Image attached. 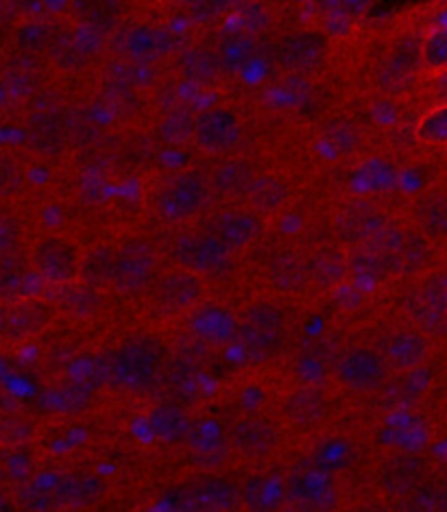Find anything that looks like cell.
Wrapping results in <instances>:
<instances>
[{
    "label": "cell",
    "mask_w": 447,
    "mask_h": 512,
    "mask_svg": "<svg viewBox=\"0 0 447 512\" xmlns=\"http://www.w3.org/2000/svg\"><path fill=\"white\" fill-rule=\"evenodd\" d=\"M68 9L77 24L103 38L116 33L125 18V0H70Z\"/></svg>",
    "instance_id": "28"
},
{
    "label": "cell",
    "mask_w": 447,
    "mask_h": 512,
    "mask_svg": "<svg viewBox=\"0 0 447 512\" xmlns=\"http://www.w3.org/2000/svg\"><path fill=\"white\" fill-rule=\"evenodd\" d=\"M22 184L20 168L11 160H0V197L16 192Z\"/></svg>",
    "instance_id": "49"
},
{
    "label": "cell",
    "mask_w": 447,
    "mask_h": 512,
    "mask_svg": "<svg viewBox=\"0 0 447 512\" xmlns=\"http://www.w3.org/2000/svg\"><path fill=\"white\" fill-rule=\"evenodd\" d=\"M208 229L221 240L225 249L238 255L256 245L267 229V223L251 205H229L212 216Z\"/></svg>",
    "instance_id": "12"
},
{
    "label": "cell",
    "mask_w": 447,
    "mask_h": 512,
    "mask_svg": "<svg viewBox=\"0 0 447 512\" xmlns=\"http://www.w3.org/2000/svg\"><path fill=\"white\" fill-rule=\"evenodd\" d=\"M153 290L160 306L175 314H188L192 308L203 303L205 295H208L205 277L179 264L160 273Z\"/></svg>",
    "instance_id": "16"
},
{
    "label": "cell",
    "mask_w": 447,
    "mask_h": 512,
    "mask_svg": "<svg viewBox=\"0 0 447 512\" xmlns=\"http://www.w3.org/2000/svg\"><path fill=\"white\" fill-rule=\"evenodd\" d=\"M243 138V120L232 107L216 105L201 109L195 116V136L192 142L208 155L232 153Z\"/></svg>",
    "instance_id": "11"
},
{
    "label": "cell",
    "mask_w": 447,
    "mask_h": 512,
    "mask_svg": "<svg viewBox=\"0 0 447 512\" xmlns=\"http://www.w3.org/2000/svg\"><path fill=\"white\" fill-rule=\"evenodd\" d=\"M57 31L59 27L51 18H27L16 27L14 44L22 55H48V48H51Z\"/></svg>",
    "instance_id": "34"
},
{
    "label": "cell",
    "mask_w": 447,
    "mask_h": 512,
    "mask_svg": "<svg viewBox=\"0 0 447 512\" xmlns=\"http://www.w3.org/2000/svg\"><path fill=\"white\" fill-rule=\"evenodd\" d=\"M99 40H103V35L81 27V24L72 29L59 27L51 48H48V57L59 70L77 72L86 68L99 51Z\"/></svg>",
    "instance_id": "20"
},
{
    "label": "cell",
    "mask_w": 447,
    "mask_h": 512,
    "mask_svg": "<svg viewBox=\"0 0 447 512\" xmlns=\"http://www.w3.org/2000/svg\"><path fill=\"white\" fill-rule=\"evenodd\" d=\"M175 66L179 75L186 81L203 85V88L216 85L225 75V68L221 64L219 53H216V48L203 44H192L177 51Z\"/></svg>",
    "instance_id": "26"
},
{
    "label": "cell",
    "mask_w": 447,
    "mask_h": 512,
    "mask_svg": "<svg viewBox=\"0 0 447 512\" xmlns=\"http://www.w3.org/2000/svg\"><path fill=\"white\" fill-rule=\"evenodd\" d=\"M70 136L68 120L55 107H40L27 120V140L42 157H55L66 149Z\"/></svg>",
    "instance_id": "22"
},
{
    "label": "cell",
    "mask_w": 447,
    "mask_h": 512,
    "mask_svg": "<svg viewBox=\"0 0 447 512\" xmlns=\"http://www.w3.org/2000/svg\"><path fill=\"white\" fill-rule=\"evenodd\" d=\"M38 279L42 277L33 271L31 260H24V255L18 260L0 264V301L14 303L33 297V282H38Z\"/></svg>",
    "instance_id": "31"
},
{
    "label": "cell",
    "mask_w": 447,
    "mask_h": 512,
    "mask_svg": "<svg viewBox=\"0 0 447 512\" xmlns=\"http://www.w3.org/2000/svg\"><path fill=\"white\" fill-rule=\"evenodd\" d=\"M105 486L103 482L96 478L92 473H79V475H68L55 489L57 502L59 506H72V508H81V506H92L99 502V499L105 495Z\"/></svg>",
    "instance_id": "35"
},
{
    "label": "cell",
    "mask_w": 447,
    "mask_h": 512,
    "mask_svg": "<svg viewBox=\"0 0 447 512\" xmlns=\"http://www.w3.org/2000/svg\"><path fill=\"white\" fill-rule=\"evenodd\" d=\"M269 286L280 295H301L310 288L308 260L297 251H280L267 266Z\"/></svg>",
    "instance_id": "27"
},
{
    "label": "cell",
    "mask_w": 447,
    "mask_h": 512,
    "mask_svg": "<svg viewBox=\"0 0 447 512\" xmlns=\"http://www.w3.org/2000/svg\"><path fill=\"white\" fill-rule=\"evenodd\" d=\"M116 251L110 245H99L83 253V264H81V277L83 282L90 288H110L114 284V271H116Z\"/></svg>",
    "instance_id": "36"
},
{
    "label": "cell",
    "mask_w": 447,
    "mask_h": 512,
    "mask_svg": "<svg viewBox=\"0 0 447 512\" xmlns=\"http://www.w3.org/2000/svg\"><path fill=\"white\" fill-rule=\"evenodd\" d=\"M428 473L430 465L424 456L410 454V451H393L378 462L376 486L384 497L406 499L424 489Z\"/></svg>",
    "instance_id": "9"
},
{
    "label": "cell",
    "mask_w": 447,
    "mask_h": 512,
    "mask_svg": "<svg viewBox=\"0 0 447 512\" xmlns=\"http://www.w3.org/2000/svg\"><path fill=\"white\" fill-rule=\"evenodd\" d=\"M9 99H11V92L5 85V81L0 79V112H3V109L9 105Z\"/></svg>",
    "instance_id": "51"
},
{
    "label": "cell",
    "mask_w": 447,
    "mask_h": 512,
    "mask_svg": "<svg viewBox=\"0 0 447 512\" xmlns=\"http://www.w3.org/2000/svg\"><path fill=\"white\" fill-rule=\"evenodd\" d=\"M227 438L236 454L247 460H264L280 447V432L269 419L258 417V414L236 419L229 425Z\"/></svg>",
    "instance_id": "17"
},
{
    "label": "cell",
    "mask_w": 447,
    "mask_h": 512,
    "mask_svg": "<svg viewBox=\"0 0 447 512\" xmlns=\"http://www.w3.org/2000/svg\"><path fill=\"white\" fill-rule=\"evenodd\" d=\"M291 201V188L277 175H258L247 194V203L262 216L282 212Z\"/></svg>",
    "instance_id": "33"
},
{
    "label": "cell",
    "mask_w": 447,
    "mask_h": 512,
    "mask_svg": "<svg viewBox=\"0 0 447 512\" xmlns=\"http://www.w3.org/2000/svg\"><path fill=\"white\" fill-rule=\"evenodd\" d=\"M5 85L11 96H27L38 90L40 85V70L35 66V57L20 55L14 59L5 70Z\"/></svg>",
    "instance_id": "41"
},
{
    "label": "cell",
    "mask_w": 447,
    "mask_h": 512,
    "mask_svg": "<svg viewBox=\"0 0 447 512\" xmlns=\"http://www.w3.org/2000/svg\"><path fill=\"white\" fill-rule=\"evenodd\" d=\"M216 53L221 57V64L229 75L247 70L258 55V40L249 29H229L221 33L216 42Z\"/></svg>",
    "instance_id": "30"
},
{
    "label": "cell",
    "mask_w": 447,
    "mask_h": 512,
    "mask_svg": "<svg viewBox=\"0 0 447 512\" xmlns=\"http://www.w3.org/2000/svg\"><path fill=\"white\" fill-rule=\"evenodd\" d=\"M308 277L310 288L317 292H332L343 286L349 275H352V264H349V251L341 247L325 245L314 249L308 255Z\"/></svg>",
    "instance_id": "23"
},
{
    "label": "cell",
    "mask_w": 447,
    "mask_h": 512,
    "mask_svg": "<svg viewBox=\"0 0 447 512\" xmlns=\"http://www.w3.org/2000/svg\"><path fill=\"white\" fill-rule=\"evenodd\" d=\"M408 221L424 234L434 247H447V186H434L410 205Z\"/></svg>",
    "instance_id": "21"
},
{
    "label": "cell",
    "mask_w": 447,
    "mask_h": 512,
    "mask_svg": "<svg viewBox=\"0 0 447 512\" xmlns=\"http://www.w3.org/2000/svg\"><path fill=\"white\" fill-rule=\"evenodd\" d=\"M18 502H20V506L29 508V510H51V508L59 506L55 493L38 489V486H27V489H22L18 493Z\"/></svg>",
    "instance_id": "47"
},
{
    "label": "cell",
    "mask_w": 447,
    "mask_h": 512,
    "mask_svg": "<svg viewBox=\"0 0 447 512\" xmlns=\"http://www.w3.org/2000/svg\"><path fill=\"white\" fill-rule=\"evenodd\" d=\"M160 277V258L149 240L129 238L116 251V271L112 288L125 297L149 292Z\"/></svg>",
    "instance_id": "4"
},
{
    "label": "cell",
    "mask_w": 447,
    "mask_h": 512,
    "mask_svg": "<svg viewBox=\"0 0 447 512\" xmlns=\"http://www.w3.org/2000/svg\"><path fill=\"white\" fill-rule=\"evenodd\" d=\"M330 57V38L317 29H297L282 35L275 46V62L291 75H310Z\"/></svg>",
    "instance_id": "10"
},
{
    "label": "cell",
    "mask_w": 447,
    "mask_h": 512,
    "mask_svg": "<svg viewBox=\"0 0 447 512\" xmlns=\"http://www.w3.org/2000/svg\"><path fill=\"white\" fill-rule=\"evenodd\" d=\"M284 482L286 502L299 508H328L336 499L332 473L321 467L293 469Z\"/></svg>",
    "instance_id": "19"
},
{
    "label": "cell",
    "mask_w": 447,
    "mask_h": 512,
    "mask_svg": "<svg viewBox=\"0 0 447 512\" xmlns=\"http://www.w3.org/2000/svg\"><path fill=\"white\" fill-rule=\"evenodd\" d=\"M243 495V504L253 510H273L286 502V482L277 480L273 475H256L247 480Z\"/></svg>",
    "instance_id": "37"
},
{
    "label": "cell",
    "mask_w": 447,
    "mask_h": 512,
    "mask_svg": "<svg viewBox=\"0 0 447 512\" xmlns=\"http://www.w3.org/2000/svg\"><path fill=\"white\" fill-rule=\"evenodd\" d=\"M116 48L120 57L136 66H151L162 62L171 53H177L175 35L147 22L120 29Z\"/></svg>",
    "instance_id": "13"
},
{
    "label": "cell",
    "mask_w": 447,
    "mask_h": 512,
    "mask_svg": "<svg viewBox=\"0 0 447 512\" xmlns=\"http://www.w3.org/2000/svg\"><path fill=\"white\" fill-rule=\"evenodd\" d=\"M332 401L321 386L293 388L282 401V417L295 428H314L330 414Z\"/></svg>",
    "instance_id": "24"
},
{
    "label": "cell",
    "mask_w": 447,
    "mask_h": 512,
    "mask_svg": "<svg viewBox=\"0 0 447 512\" xmlns=\"http://www.w3.org/2000/svg\"><path fill=\"white\" fill-rule=\"evenodd\" d=\"M173 255L179 266H186L203 277H221L234 268L236 255L221 245L210 229H190L177 236Z\"/></svg>",
    "instance_id": "7"
},
{
    "label": "cell",
    "mask_w": 447,
    "mask_h": 512,
    "mask_svg": "<svg viewBox=\"0 0 447 512\" xmlns=\"http://www.w3.org/2000/svg\"><path fill=\"white\" fill-rule=\"evenodd\" d=\"M35 438V423L16 410L0 414V445L7 449L22 447Z\"/></svg>",
    "instance_id": "43"
},
{
    "label": "cell",
    "mask_w": 447,
    "mask_h": 512,
    "mask_svg": "<svg viewBox=\"0 0 447 512\" xmlns=\"http://www.w3.org/2000/svg\"><path fill=\"white\" fill-rule=\"evenodd\" d=\"M149 425L151 432L157 438V443L168 445V447H179L184 445L192 436V419L190 414L171 401H164V404H157L149 412Z\"/></svg>",
    "instance_id": "29"
},
{
    "label": "cell",
    "mask_w": 447,
    "mask_h": 512,
    "mask_svg": "<svg viewBox=\"0 0 447 512\" xmlns=\"http://www.w3.org/2000/svg\"><path fill=\"white\" fill-rule=\"evenodd\" d=\"M251 353L271 358L282 351L286 340V314L271 301H253L240 314V332Z\"/></svg>",
    "instance_id": "5"
},
{
    "label": "cell",
    "mask_w": 447,
    "mask_h": 512,
    "mask_svg": "<svg viewBox=\"0 0 447 512\" xmlns=\"http://www.w3.org/2000/svg\"><path fill=\"white\" fill-rule=\"evenodd\" d=\"M208 177L214 197L234 201L247 197L253 181L258 177V170L245 157H227V160L212 168Z\"/></svg>",
    "instance_id": "25"
},
{
    "label": "cell",
    "mask_w": 447,
    "mask_h": 512,
    "mask_svg": "<svg viewBox=\"0 0 447 512\" xmlns=\"http://www.w3.org/2000/svg\"><path fill=\"white\" fill-rule=\"evenodd\" d=\"M168 349L157 336H129L116 347L110 360L114 386L125 393H147L164 375Z\"/></svg>",
    "instance_id": "1"
},
{
    "label": "cell",
    "mask_w": 447,
    "mask_h": 512,
    "mask_svg": "<svg viewBox=\"0 0 447 512\" xmlns=\"http://www.w3.org/2000/svg\"><path fill=\"white\" fill-rule=\"evenodd\" d=\"M445 414H447V401H445Z\"/></svg>",
    "instance_id": "53"
},
{
    "label": "cell",
    "mask_w": 447,
    "mask_h": 512,
    "mask_svg": "<svg viewBox=\"0 0 447 512\" xmlns=\"http://www.w3.org/2000/svg\"><path fill=\"white\" fill-rule=\"evenodd\" d=\"M0 508H3V502H0Z\"/></svg>",
    "instance_id": "54"
},
{
    "label": "cell",
    "mask_w": 447,
    "mask_h": 512,
    "mask_svg": "<svg viewBox=\"0 0 447 512\" xmlns=\"http://www.w3.org/2000/svg\"><path fill=\"white\" fill-rule=\"evenodd\" d=\"M413 299L424 306L447 314V266H434L417 279Z\"/></svg>",
    "instance_id": "39"
},
{
    "label": "cell",
    "mask_w": 447,
    "mask_h": 512,
    "mask_svg": "<svg viewBox=\"0 0 447 512\" xmlns=\"http://www.w3.org/2000/svg\"><path fill=\"white\" fill-rule=\"evenodd\" d=\"M445 491H447V475H445Z\"/></svg>",
    "instance_id": "52"
},
{
    "label": "cell",
    "mask_w": 447,
    "mask_h": 512,
    "mask_svg": "<svg viewBox=\"0 0 447 512\" xmlns=\"http://www.w3.org/2000/svg\"><path fill=\"white\" fill-rule=\"evenodd\" d=\"M210 177L199 170H179L162 181L155 194V212L166 225H188L210 207Z\"/></svg>",
    "instance_id": "2"
},
{
    "label": "cell",
    "mask_w": 447,
    "mask_h": 512,
    "mask_svg": "<svg viewBox=\"0 0 447 512\" xmlns=\"http://www.w3.org/2000/svg\"><path fill=\"white\" fill-rule=\"evenodd\" d=\"M334 380L354 395L378 393L391 380V367L382 349L369 345L347 347L334 362Z\"/></svg>",
    "instance_id": "3"
},
{
    "label": "cell",
    "mask_w": 447,
    "mask_h": 512,
    "mask_svg": "<svg viewBox=\"0 0 447 512\" xmlns=\"http://www.w3.org/2000/svg\"><path fill=\"white\" fill-rule=\"evenodd\" d=\"M160 133L166 142L171 144H188L195 136V116L186 112L184 107H175L166 114L160 125Z\"/></svg>",
    "instance_id": "44"
},
{
    "label": "cell",
    "mask_w": 447,
    "mask_h": 512,
    "mask_svg": "<svg viewBox=\"0 0 447 512\" xmlns=\"http://www.w3.org/2000/svg\"><path fill=\"white\" fill-rule=\"evenodd\" d=\"M382 353L393 373H410L424 367L434 353V340L419 325H400L384 338Z\"/></svg>",
    "instance_id": "14"
},
{
    "label": "cell",
    "mask_w": 447,
    "mask_h": 512,
    "mask_svg": "<svg viewBox=\"0 0 447 512\" xmlns=\"http://www.w3.org/2000/svg\"><path fill=\"white\" fill-rule=\"evenodd\" d=\"M186 316L190 334L205 345L225 347L229 343H234L240 332L238 316L216 301H203L197 308H192Z\"/></svg>",
    "instance_id": "18"
},
{
    "label": "cell",
    "mask_w": 447,
    "mask_h": 512,
    "mask_svg": "<svg viewBox=\"0 0 447 512\" xmlns=\"http://www.w3.org/2000/svg\"><path fill=\"white\" fill-rule=\"evenodd\" d=\"M22 258L20 229L14 221H0V264Z\"/></svg>",
    "instance_id": "46"
},
{
    "label": "cell",
    "mask_w": 447,
    "mask_h": 512,
    "mask_svg": "<svg viewBox=\"0 0 447 512\" xmlns=\"http://www.w3.org/2000/svg\"><path fill=\"white\" fill-rule=\"evenodd\" d=\"M70 5V0H20V9L29 18H51Z\"/></svg>",
    "instance_id": "48"
},
{
    "label": "cell",
    "mask_w": 447,
    "mask_h": 512,
    "mask_svg": "<svg viewBox=\"0 0 447 512\" xmlns=\"http://www.w3.org/2000/svg\"><path fill=\"white\" fill-rule=\"evenodd\" d=\"M310 5L321 18L352 20L367 9L369 0H310Z\"/></svg>",
    "instance_id": "45"
},
{
    "label": "cell",
    "mask_w": 447,
    "mask_h": 512,
    "mask_svg": "<svg viewBox=\"0 0 447 512\" xmlns=\"http://www.w3.org/2000/svg\"><path fill=\"white\" fill-rule=\"evenodd\" d=\"M190 499L197 508L229 510L243 504V495L232 482L223 478H201L190 486Z\"/></svg>",
    "instance_id": "32"
},
{
    "label": "cell",
    "mask_w": 447,
    "mask_h": 512,
    "mask_svg": "<svg viewBox=\"0 0 447 512\" xmlns=\"http://www.w3.org/2000/svg\"><path fill=\"white\" fill-rule=\"evenodd\" d=\"M22 16L20 0H0V27L16 22Z\"/></svg>",
    "instance_id": "50"
},
{
    "label": "cell",
    "mask_w": 447,
    "mask_h": 512,
    "mask_svg": "<svg viewBox=\"0 0 447 512\" xmlns=\"http://www.w3.org/2000/svg\"><path fill=\"white\" fill-rule=\"evenodd\" d=\"M415 140L426 144V146L445 149L447 146V101L432 105L428 112L417 120Z\"/></svg>",
    "instance_id": "40"
},
{
    "label": "cell",
    "mask_w": 447,
    "mask_h": 512,
    "mask_svg": "<svg viewBox=\"0 0 447 512\" xmlns=\"http://www.w3.org/2000/svg\"><path fill=\"white\" fill-rule=\"evenodd\" d=\"M31 266L42 282L66 286L79 282L83 251L75 240L59 234L42 236L31 249Z\"/></svg>",
    "instance_id": "6"
},
{
    "label": "cell",
    "mask_w": 447,
    "mask_h": 512,
    "mask_svg": "<svg viewBox=\"0 0 447 512\" xmlns=\"http://www.w3.org/2000/svg\"><path fill=\"white\" fill-rule=\"evenodd\" d=\"M421 72L439 77L447 72V24L430 29L421 38Z\"/></svg>",
    "instance_id": "38"
},
{
    "label": "cell",
    "mask_w": 447,
    "mask_h": 512,
    "mask_svg": "<svg viewBox=\"0 0 447 512\" xmlns=\"http://www.w3.org/2000/svg\"><path fill=\"white\" fill-rule=\"evenodd\" d=\"M391 70L395 77H410L421 70V40H415L413 35L397 38L389 53Z\"/></svg>",
    "instance_id": "42"
},
{
    "label": "cell",
    "mask_w": 447,
    "mask_h": 512,
    "mask_svg": "<svg viewBox=\"0 0 447 512\" xmlns=\"http://www.w3.org/2000/svg\"><path fill=\"white\" fill-rule=\"evenodd\" d=\"M384 207L369 199L347 201L334 216V234L345 249L365 247L376 240L391 223Z\"/></svg>",
    "instance_id": "8"
},
{
    "label": "cell",
    "mask_w": 447,
    "mask_h": 512,
    "mask_svg": "<svg viewBox=\"0 0 447 512\" xmlns=\"http://www.w3.org/2000/svg\"><path fill=\"white\" fill-rule=\"evenodd\" d=\"M57 306L51 301L27 297L0 306V338L24 340L42 334L57 319Z\"/></svg>",
    "instance_id": "15"
}]
</instances>
